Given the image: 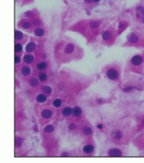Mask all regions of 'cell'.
Here are the masks:
<instances>
[{
  "instance_id": "6da1fadb",
  "label": "cell",
  "mask_w": 144,
  "mask_h": 163,
  "mask_svg": "<svg viewBox=\"0 0 144 163\" xmlns=\"http://www.w3.org/2000/svg\"><path fill=\"white\" fill-rule=\"evenodd\" d=\"M107 76H108V78L110 79V80H115L118 78V72L116 69L110 68L108 71H107Z\"/></svg>"
},
{
  "instance_id": "7a4b0ae2",
  "label": "cell",
  "mask_w": 144,
  "mask_h": 163,
  "mask_svg": "<svg viewBox=\"0 0 144 163\" xmlns=\"http://www.w3.org/2000/svg\"><path fill=\"white\" fill-rule=\"evenodd\" d=\"M136 16L137 18L142 22H144V8L142 6H138L136 8Z\"/></svg>"
},
{
  "instance_id": "3957f363",
  "label": "cell",
  "mask_w": 144,
  "mask_h": 163,
  "mask_svg": "<svg viewBox=\"0 0 144 163\" xmlns=\"http://www.w3.org/2000/svg\"><path fill=\"white\" fill-rule=\"evenodd\" d=\"M142 61H143V59H142V57L140 56V55H135V56H134L131 59V63H132V65H134V66H139V65L142 64Z\"/></svg>"
},
{
  "instance_id": "277c9868",
  "label": "cell",
  "mask_w": 144,
  "mask_h": 163,
  "mask_svg": "<svg viewBox=\"0 0 144 163\" xmlns=\"http://www.w3.org/2000/svg\"><path fill=\"white\" fill-rule=\"evenodd\" d=\"M108 154L110 156H121L122 155V151L117 148H112V149L109 150Z\"/></svg>"
},
{
  "instance_id": "5b68a950",
  "label": "cell",
  "mask_w": 144,
  "mask_h": 163,
  "mask_svg": "<svg viewBox=\"0 0 144 163\" xmlns=\"http://www.w3.org/2000/svg\"><path fill=\"white\" fill-rule=\"evenodd\" d=\"M36 47V44L34 43V42H29V43L28 44V45L26 46V51L27 52H33L35 50V48Z\"/></svg>"
},
{
  "instance_id": "8992f818",
  "label": "cell",
  "mask_w": 144,
  "mask_h": 163,
  "mask_svg": "<svg viewBox=\"0 0 144 163\" xmlns=\"http://www.w3.org/2000/svg\"><path fill=\"white\" fill-rule=\"evenodd\" d=\"M72 113V109H71L70 107H66V108H64L62 110V114L66 117L70 116Z\"/></svg>"
},
{
  "instance_id": "52a82bcc",
  "label": "cell",
  "mask_w": 144,
  "mask_h": 163,
  "mask_svg": "<svg viewBox=\"0 0 144 163\" xmlns=\"http://www.w3.org/2000/svg\"><path fill=\"white\" fill-rule=\"evenodd\" d=\"M42 116L44 118H49L52 116V111L50 110H44L42 112Z\"/></svg>"
},
{
  "instance_id": "ba28073f",
  "label": "cell",
  "mask_w": 144,
  "mask_h": 163,
  "mask_svg": "<svg viewBox=\"0 0 144 163\" xmlns=\"http://www.w3.org/2000/svg\"><path fill=\"white\" fill-rule=\"evenodd\" d=\"M21 72H22V73H23V75L28 76V75H29V74H30L31 70H30V68H29L28 66H23V68H22Z\"/></svg>"
},
{
  "instance_id": "9c48e42d",
  "label": "cell",
  "mask_w": 144,
  "mask_h": 163,
  "mask_svg": "<svg viewBox=\"0 0 144 163\" xmlns=\"http://www.w3.org/2000/svg\"><path fill=\"white\" fill-rule=\"evenodd\" d=\"M138 40H139L138 36L135 34H131L129 38V41L130 42H132V43H136V42H138Z\"/></svg>"
},
{
  "instance_id": "30bf717a",
  "label": "cell",
  "mask_w": 144,
  "mask_h": 163,
  "mask_svg": "<svg viewBox=\"0 0 144 163\" xmlns=\"http://www.w3.org/2000/svg\"><path fill=\"white\" fill-rule=\"evenodd\" d=\"M81 109L80 108V107H74L73 109H72V113H73V115L75 117H80V115H81Z\"/></svg>"
},
{
  "instance_id": "8fae6325",
  "label": "cell",
  "mask_w": 144,
  "mask_h": 163,
  "mask_svg": "<svg viewBox=\"0 0 144 163\" xmlns=\"http://www.w3.org/2000/svg\"><path fill=\"white\" fill-rule=\"evenodd\" d=\"M23 60H24V61H25V62H26V63L29 64V63L33 62V61H34V57H33V55L27 54V55H25V56H24Z\"/></svg>"
},
{
  "instance_id": "7c38bea8",
  "label": "cell",
  "mask_w": 144,
  "mask_h": 163,
  "mask_svg": "<svg viewBox=\"0 0 144 163\" xmlns=\"http://www.w3.org/2000/svg\"><path fill=\"white\" fill-rule=\"evenodd\" d=\"M83 151L85 152V153H86V154H90V153H91V152L93 151L92 145H86V146H85L83 148Z\"/></svg>"
},
{
  "instance_id": "4fadbf2b",
  "label": "cell",
  "mask_w": 144,
  "mask_h": 163,
  "mask_svg": "<svg viewBox=\"0 0 144 163\" xmlns=\"http://www.w3.org/2000/svg\"><path fill=\"white\" fill-rule=\"evenodd\" d=\"M112 136L114 137L115 139H121L123 135H122V132L119 130H116L112 133Z\"/></svg>"
},
{
  "instance_id": "5bb4252c",
  "label": "cell",
  "mask_w": 144,
  "mask_h": 163,
  "mask_svg": "<svg viewBox=\"0 0 144 163\" xmlns=\"http://www.w3.org/2000/svg\"><path fill=\"white\" fill-rule=\"evenodd\" d=\"M46 99H47V97H46L45 95H43V94L38 95L37 97H36V100H37V102H39V103H43V102H45Z\"/></svg>"
},
{
  "instance_id": "9a60e30c",
  "label": "cell",
  "mask_w": 144,
  "mask_h": 163,
  "mask_svg": "<svg viewBox=\"0 0 144 163\" xmlns=\"http://www.w3.org/2000/svg\"><path fill=\"white\" fill-rule=\"evenodd\" d=\"M44 34V30L42 28H37L35 29V35L37 36H42Z\"/></svg>"
},
{
  "instance_id": "2e32d148",
  "label": "cell",
  "mask_w": 144,
  "mask_h": 163,
  "mask_svg": "<svg viewBox=\"0 0 144 163\" xmlns=\"http://www.w3.org/2000/svg\"><path fill=\"white\" fill-rule=\"evenodd\" d=\"M73 49H74V46L72 45V44H68V45L66 47V49H65V51H66V53L70 54V53H72V52L73 51Z\"/></svg>"
},
{
  "instance_id": "e0dca14e",
  "label": "cell",
  "mask_w": 144,
  "mask_h": 163,
  "mask_svg": "<svg viewBox=\"0 0 144 163\" xmlns=\"http://www.w3.org/2000/svg\"><path fill=\"white\" fill-rule=\"evenodd\" d=\"M46 67H47V63L44 62V61H42V62L38 63L37 68L39 69V70H44Z\"/></svg>"
},
{
  "instance_id": "ac0fdd59",
  "label": "cell",
  "mask_w": 144,
  "mask_h": 163,
  "mask_svg": "<svg viewBox=\"0 0 144 163\" xmlns=\"http://www.w3.org/2000/svg\"><path fill=\"white\" fill-rule=\"evenodd\" d=\"M61 104H62V103H61V99H55V100L53 102L54 106V107H57V108H58V107H60V106H61Z\"/></svg>"
},
{
  "instance_id": "d6986e66",
  "label": "cell",
  "mask_w": 144,
  "mask_h": 163,
  "mask_svg": "<svg viewBox=\"0 0 144 163\" xmlns=\"http://www.w3.org/2000/svg\"><path fill=\"white\" fill-rule=\"evenodd\" d=\"M15 38L17 40H21L23 38V33L20 31H16L15 32Z\"/></svg>"
},
{
  "instance_id": "ffe728a7",
  "label": "cell",
  "mask_w": 144,
  "mask_h": 163,
  "mask_svg": "<svg viewBox=\"0 0 144 163\" xmlns=\"http://www.w3.org/2000/svg\"><path fill=\"white\" fill-rule=\"evenodd\" d=\"M103 38H104V40H105V41L110 40V34L108 32V31H105V32L103 33Z\"/></svg>"
},
{
  "instance_id": "44dd1931",
  "label": "cell",
  "mask_w": 144,
  "mask_h": 163,
  "mask_svg": "<svg viewBox=\"0 0 144 163\" xmlns=\"http://www.w3.org/2000/svg\"><path fill=\"white\" fill-rule=\"evenodd\" d=\"M44 131H45L46 133H51L54 131V127L52 125H47L45 127V129H44Z\"/></svg>"
},
{
  "instance_id": "7402d4cb",
  "label": "cell",
  "mask_w": 144,
  "mask_h": 163,
  "mask_svg": "<svg viewBox=\"0 0 144 163\" xmlns=\"http://www.w3.org/2000/svg\"><path fill=\"white\" fill-rule=\"evenodd\" d=\"M22 49H23V47L20 43H17L15 46V51L16 53H19V52H21Z\"/></svg>"
},
{
  "instance_id": "603a6c76",
  "label": "cell",
  "mask_w": 144,
  "mask_h": 163,
  "mask_svg": "<svg viewBox=\"0 0 144 163\" xmlns=\"http://www.w3.org/2000/svg\"><path fill=\"white\" fill-rule=\"evenodd\" d=\"M83 131H84V133H85V135H91V132H92L91 129V128H89V127H85L84 128V129H83Z\"/></svg>"
},
{
  "instance_id": "cb8c5ba5",
  "label": "cell",
  "mask_w": 144,
  "mask_h": 163,
  "mask_svg": "<svg viewBox=\"0 0 144 163\" xmlns=\"http://www.w3.org/2000/svg\"><path fill=\"white\" fill-rule=\"evenodd\" d=\"M29 83L32 86H36L38 85V80H36V78H32L30 80H29Z\"/></svg>"
},
{
  "instance_id": "d4e9b609",
  "label": "cell",
  "mask_w": 144,
  "mask_h": 163,
  "mask_svg": "<svg viewBox=\"0 0 144 163\" xmlns=\"http://www.w3.org/2000/svg\"><path fill=\"white\" fill-rule=\"evenodd\" d=\"M22 142H23V140H22V138H20V137H18V138L16 139L15 141V144L17 147H20L22 145Z\"/></svg>"
},
{
  "instance_id": "484cf974",
  "label": "cell",
  "mask_w": 144,
  "mask_h": 163,
  "mask_svg": "<svg viewBox=\"0 0 144 163\" xmlns=\"http://www.w3.org/2000/svg\"><path fill=\"white\" fill-rule=\"evenodd\" d=\"M42 90H43V91L45 93H51V91H52L51 88H50L49 86H43V87H42Z\"/></svg>"
},
{
  "instance_id": "4316f807",
  "label": "cell",
  "mask_w": 144,
  "mask_h": 163,
  "mask_svg": "<svg viewBox=\"0 0 144 163\" xmlns=\"http://www.w3.org/2000/svg\"><path fill=\"white\" fill-rule=\"evenodd\" d=\"M39 79L41 80V81H44V80H47V74L46 73H41L39 75Z\"/></svg>"
},
{
  "instance_id": "83f0119b",
  "label": "cell",
  "mask_w": 144,
  "mask_h": 163,
  "mask_svg": "<svg viewBox=\"0 0 144 163\" xmlns=\"http://www.w3.org/2000/svg\"><path fill=\"white\" fill-rule=\"evenodd\" d=\"M99 23H98V22H92V23L90 24V26L92 28H96L99 27Z\"/></svg>"
},
{
  "instance_id": "f1b7e54d",
  "label": "cell",
  "mask_w": 144,
  "mask_h": 163,
  "mask_svg": "<svg viewBox=\"0 0 144 163\" xmlns=\"http://www.w3.org/2000/svg\"><path fill=\"white\" fill-rule=\"evenodd\" d=\"M23 28H30V23H28V22H24V23H23Z\"/></svg>"
},
{
  "instance_id": "f546056e",
  "label": "cell",
  "mask_w": 144,
  "mask_h": 163,
  "mask_svg": "<svg viewBox=\"0 0 144 163\" xmlns=\"http://www.w3.org/2000/svg\"><path fill=\"white\" fill-rule=\"evenodd\" d=\"M20 61H21L20 57H19L18 55H16V57H15V62L16 63H19V62H20Z\"/></svg>"
},
{
  "instance_id": "4dcf8cb0",
  "label": "cell",
  "mask_w": 144,
  "mask_h": 163,
  "mask_svg": "<svg viewBox=\"0 0 144 163\" xmlns=\"http://www.w3.org/2000/svg\"><path fill=\"white\" fill-rule=\"evenodd\" d=\"M75 127H76V125L75 124H74V123H71L70 125H69V129H71V130H72V129H75Z\"/></svg>"
},
{
  "instance_id": "1f68e13d",
  "label": "cell",
  "mask_w": 144,
  "mask_h": 163,
  "mask_svg": "<svg viewBox=\"0 0 144 163\" xmlns=\"http://www.w3.org/2000/svg\"><path fill=\"white\" fill-rule=\"evenodd\" d=\"M131 90H133V87H132V86H129V87L124 88V89H123V91H131Z\"/></svg>"
},
{
  "instance_id": "d6a6232c",
  "label": "cell",
  "mask_w": 144,
  "mask_h": 163,
  "mask_svg": "<svg viewBox=\"0 0 144 163\" xmlns=\"http://www.w3.org/2000/svg\"><path fill=\"white\" fill-rule=\"evenodd\" d=\"M39 23H40L39 20H35V21H34V24H35V25H38V24H39Z\"/></svg>"
},
{
  "instance_id": "836d02e7",
  "label": "cell",
  "mask_w": 144,
  "mask_h": 163,
  "mask_svg": "<svg viewBox=\"0 0 144 163\" xmlns=\"http://www.w3.org/2000/svg\"><path fill=\"white\" fill-rule=\"evenodd\" d=\"M26 16H28H28H31V12H27Z\"/></svg>"
},
{
  "instance_id": "e575fe53",
  "label": "cell",
  "mask_w": 144,
  "mask_h": 163,
  "mask_svg": "<svg viewBox=\"0 0 144 163\" xmlns=\"http://www.w3.org/2000/svg\"><path fill=\"white\" fill-rule=\"evenodd\" d=\"M91 1H92V0H85V2L86 3H91Z\"/></svg>"
},
{
  "instance_id": "d590c367",
  "label": "cell",
  "mask_w": 144,
  "mask_h": 163,
  "mask_svg": "<svg viewBox=\"0 0 144 163\" xmlns=\"http://www.w3.org/2000/svg\"><path fill=\"white\" fill-rule=\"evenodd\" d=\"M98 127H99V129H102V125H101V124H99V126H98Z\"/></svg>"
},
{
  "instance_id": "8d00e7d4",
  "label": "cell",
  "mask_w": 144,
  "mask_h": 163,
  "mask_svg": "<svg viewBox=\"0 0 144 163\" xmlns=\"http://www.w3.org/2000/svg\"><path fill=\"white\" fill-rule=\"evenodd\" d=\"M93 1H94V2H99V0H93Z\"/></svg>"
},
{
  "instance_id": "74e56055",
  "label": "cell",
  "mask_w": 144,
  "mask_h": 163,
  "mask_svg": "<svg viewBox=\"0 0 144 163\" xmlns=\"http://www.w3.org/2000/svg\"><path fill=\"white\" fill-rule=\"evenodd\" d=\"M142 124H143V125H144V119H143V120H142Z\"/></svg>"
}]
</instances>
